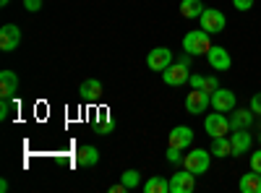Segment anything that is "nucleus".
<instances>
[{"label":"nucleus","mask_w":261,"mask_h":193,"mask_svg":"<svg viewBox=\"0 0 261 193\" xmlns=\"http://www.w3.org/2000/svg\"><path fill=\"white\" fill-rule=\"evenodd\" d=\"M212 50V39H209V32L204 29H191L186 37H183V52L188 55H206Z\"/></svg>","instance_id":"f257e3e1"},{"label":"nucleus","mask_w":261,"mask_h":193,"mask_svg":"<svg viewBox=\"0 0 261 193\" xmlns=\"http://www.w3.org/2000/svg\"><path fill=\"white\" fill-rule=\"evenodd\" d=\"M209 164H212V152H206V149H191L183 157V167L193 175H204L209 170Z\"/></svg>","instance_id":"f03ea898"},{"label":"nucleus","mask_w":261,"mask_h":193,"mask_svg":"<svg viewBox=\"0 0 261 193\" xmlns=\"http://www.w3.org/2000/svg\"><path fill=\"white\" fill-rule=\"evenodd\" d=\"M199 21H201V29L209 32V34H220L227 26V18H225V13L220 8H204V13L199 16Z\"/></svg>","instance_id":"7ed1b4c3"},{"label":"nucleus","mask_w":261,"mask_h":193,"mask_svg":"<svg viewBox=\"0 0 261 193\" xmlns=\"http://www.w3.org/2000/svg\"><path fill=\"white\" fill-rule=\"evenodd\" d=\"M212 107V94H206L204 89H191L186 97V113L188 115H201Z\"/></svg>","instance_id":"20e7f679"},{"label":"nucleus","mask_w":261,"mask_h":193,"mask_svg":"<svg viewBox=\"0 0 261 193\" xmlns=\"http://www.w3.org/2000/svg\"><path fill=\"white\" fill-rule=\"evenodd\" d=\"M204 128H206V133L212 139H220V136L232 131V128H230V118H225V113H217V110L204 118Z\"/></svg>","instance_id":"39448f33"},{"label":"nucleus","mask_w":261,"mask_h":193,"mask_svg":"<svg viewBox=\"0 0 261 193\" xmlns=\"http://www.w3.org/2000/svg\"><path fill=\"white\" fill-rule=\"evenodd\" d=\"M196 190V175L188 170H178L175 175H170V193H193Z\"/></svg>","instance_id":"423d86ee"},{"label":"nucleus","mask_w":261,"mask_h":193,"mask_svg":"<svg viewBox=\"0 0 261 193\" xmlns=\"http://www.w3.org/2000/svg\"><path fill=\"white\" fill-rule=\"evenodd\" d=\"M188 78H191V68L183 66V63H172L170 68L162 71V81L167 87H183V84H188Z\"/></svg>","instance_id":"0eeeda50"},{"label":"nucleus","mask_w":261,"mask_h":193,"mask_svg":"<svg viewBox=\"0 0 261 193\" xmlns=\"http://www.w3.org/2000/svg\"><path fill=\"white\" fill-rule=\"evenodd\" d=\"M172 50H167V47H154L149 55H146V66L151 68V71H157V73H162L165 68H170L172 66Z\"/></svg>","instance_id":"6e6552de"},{"label":"nucleus","mask_w":261,"mask_h":193,"mask_svg":"<svg viewBox=\"0 0 261 193\" xmlns=\"http://www.w3.org/2000/svg\"><path fill=\"white\" fill-rule=\"evenodd\" d=\"M206 63H209V68H212V71H230L232 58H230V52H227L225 47L212 45V50L206 52Z\"/></svg>","instance_id":"1a4fd4ad"},{"label":"nucleus","mask_w":261,"mask_h":193,"mask_svg":"<svg viewBox=\"0 0 261 193\" xmlns=\"http://www.w3.org/2000/svg\"><path fill=\"white\" fill-rule=\"evenodd\" d=\"M191 144H193V128H188V125H175L167 133V146H178L186 152Z\"/></svg>","instance_id":"9d476101"},{"label":"nucleus","mask_w":261,"mask_h":193,"mask_svg":"<svg viewBox=\"0 0 261 193\" xmlns=\"http://www.w3.org/2000/svg\"><path fill=\"white\" fill-rule=\"evenodd\" d=\"M235 92H230V89H217V92H212V107L217 113H232L235 110Z\"/></svg>","instance_id":"9b49d317"},{"label":"nucleus","mask_w":261,"mask_h":193,"mask_svg":"<svg viewBox=\"0 0 261 193\" xmlns=\"http://www.w3.org/2000/svg\"><path fill=\"white\" fill-rule=\"evenodd\" d=\"M21 45V29L16 24H6L0 29V50L3 52H13Z\"/></svg>","instance_id":"f8f14e48"},{"label":"nucleus","mask_w":261,"mask_h":193,"mask_svg":"<svg viewBox=\"0 0 261 193\" xmlns=\"http://www.w3.org/2000/svg\"><path fill=\"white\" fill-rule=\"evenodd\" d=\"M230 144H232V157H241L253 146V136L248 133V128H243V131H232L230 133Z\"/></svg>","instance_id":"ddd939ff"},{"label":"nucleus","mask_w":261,"mask_h":193,"mask_svg":"<svg viewBox=\"0 0 261 193\" xmlns=\"http://www.w3.org/2000/svg\"><path fill=\"white\" fill-rule=\"evenodd\" d=\"M16 92H18L16 71H0V94H3V99H13Z\"/></svg>","instance_id":"4468645a"},{"label":"nucleus","mask_w":261,"mask_h":193,"mask_svg":"<svg viewBox=\"0 0 261 193\" xmlns=\"http://www.w3.org/2000/svg\"><path fill=\"white\" fill-rule=\"evenodd\" d=\"M79 94H81V99H86V102H97V99L102 97V81H99V78H86L81 87H79Z\"/></svg>","instance_id":"2eb2a0df"},{"label":"nucleus","mask_w":261,"mask_h":193,"mask_svg":"<svg viewBox=\"0 0 261 193\" xmlns=\"http://www.w3.org/2000/svg\"><path fill=\"white\" fill-rule=\"evenodd\" d=\"M253 110L248 107V110H232V115H230V128L232 131H243V128H251L253 125Z\"/></svg>","instance_id":"dca6fc26"},{"label":"nucleus","mask_w":261,"mask_h":193,"mask_svg":"<svg viewBox=\"0 0 261 193\" xmlns=\"http://www.w3.org/2000/svg\"><path fill=\"white\" fill-rule=\"evenodd\" d=\"M76 162H79V167H94L99 162V152H97L94 146H79Z\"/></svg>","instance_id":"f3484780"},{"label":"nucleus","mask_w":261,"mask_h":193,"mask_svg":"<svg viewBox=\"0 0 261 193\" xmlns=\"http://www.w3.org/2000/svg\"><path fill=\"white\" fill-rule=\"evenodd\" d=\"M238 188H241L243 193H261V175L256 173V170H251V173L241 175V183H238Z\"/></svg>","instance_id":"a211bd4d"},{"label":"nucleus","mask_w":261,"mask_h":193,"mask_svg":"<svg viewBox=\"0 0 261 193\" xmlns=\"http://www.w3.org/2000/svg\"><path fill=\"white\" fill-rule=\"evenodd\" d=\"M212 157H232V144H230V139L227 136H220V139H212Z\"/></svg>","instance_id":"6ab92c4d"},{"label":"nucleus","mask_w":261,"mask_h":193,"mask_svg":"<svg viewBox=\"0 0 261 193\" xmlns=\"http://www.w3.org/2000/svg\"><path fill=\"white\" fill-rule=\"evenodd\" d=\"M204 13L201 0H180V16L183 18H199Z\"/></svg>","instance_id":"aec40b11"},{"label":"nucleus","mask_w":261,"mask_h":193,"mask_svg":"<svg viewBox=\"0 0 261 193\" xmlns=\"http://www.w3.org/2000/svg\"><path fill=\"white\" fill-rule=\"evenodd\" d=\"M144 193H170V180H165L162 175H154L144 183Z\"/></svg>","instance_id":"412c9836"},{"label":"nucleus","mask_w":261,"mask_h":193,"mask_svg":"<svg viewBox=\"0 0 261 193\" xmlns=\"http://www.w3.org/2000/svg\"><path fill=\"white\" fill-rule=\"evenodd\" d=\"M120 183L125 185V190H134L141 185V173L139 170H125V173L120 175Z\"/></svg>","instance_id":"4be33fe9"},{"label":"nucleus","mask_w":261,"mask_h":193,"mask_svg":"<svg viewBox=\"0 0 261 193\" xmlns=\"http://www.w3.org/2000/svg\"><path fill=\"white\" fill-rule=\"evenodd\" d=\"M110 131H113L110 115H107V110H99V115H97V133H99V136H107Z\"/></svg>","instance_id":"5701e85b"},{"label":"nucleus","mask_w":261,"mask_h":193,"mask_svg":"<svg viewBox=\"0 0 261 193\" xmlns=\"http://www.w3.org/2000/svg\"><path fill=\"white\" fill-rule=\"evenodd\" d=\"M183 149H178V146H167V162L170 164H183Z\"/></svg>","instance_id":"b1692460"},{"label":"nucleus","mask_w":261,"mask_h":193,"mask_svg":"<svg viewBox=\"0 0 261 193\" xmlns=\"http://www.w3.org/2000/svg\"><path fill=\"white\" fill-rule=\"evenodd\" d=\"M206 94H212V92H217L220 89V78L217 76H204V87H201Z\"/></svg>","instance_id":"393cba45"},{"label":"nucleus","mask_w":261,"mask_h":193,"mask_svg":"<svg viewBox=\"0 0 261 193\" xmlns=\"http://www.w3.org/2000/svg\"><path fill=\"white\" fill-rule=\"evenodd\" d=\"M253 3H256V0H232V6H235L238 11H241V13L251 11V8H253Z\"/></svg>","instance_id":"a878e982"},{"label":"nucleus","mask_w":261,"mask_h":193,"mask_svg":"<svg viewBox=\"0 0 261 193\" xmlns=\"http://www.w3.org/2000/svg\"><path fill=\"white\" fill-rule=\"evenodd\" d=\"M251 170H256V173L261 175V149H256V152L251 154Z\"/></svg>","instance_id":"bb28decb"},{"label":"nucleus","mask_w":261,"mask_h":193,"mask_svg":"<svg viewBox=\"0 0 261 193\" xmlns=\"http://www.w3.org/2000/svg\"><path fill=\"white\" fill-rule=\"evenodd\" d=\"M11 118V99L0 102V120H8Z\"/></svg>","instance_id":"cd10ccee"},{"label":"nucleus","mask_w":261,"mask_h":193,"mask_svg":"<svg viewBox=\"0 0 261 193\" xmlns=\"http://www.w3.org/2000/svg\"><path fill=\"white\" fill-rule=\"evenodd\" d=\"M251 110H253V115H261V92H256L251 97Z\"/></svg>","instance_id":"c85d7f7f"},{"label":"nucleus","mask_w":261,"mask_h":193,"mask_svg":"<svg viewBox=\"0 0 261 193\" xmlns=\"http://www.w3.org/2000/svg\"><path fill=\"white\" fill-rule=\"evenodd\" d=\"M24 8L29 13H37V11H42V0H24Z\"/></svg>","instance_id":"c756f323"},{"label":"nucleus","mask_w":261,"mask_h":193,"mask_svg":"<svg viewBox=\"0 0 261 193\" xmlns=\"http://www.w3.org/2000/svg\"><path fill=\"white\" fill-rule=\"evenodd\" d=\"M188 84H191V89H201V87H204V76H199V73H191Z\"/></svg>","instance_id":"7c9ffc66"},{"label":"nucleus","mask_w":261,"mask_h":193,"mask_svg":"<svg viewBox=\"0 0 261 193\" xmlns=\"http://www.w3.org/2000/svg\"><path fill=\"white\" fill-rule=\"evenodd\" d=\"M125 190V185L123 183H115V185H110V193H123Z\"/></svg>","instance_id":"2f4dec72"},{"label":"nucleus","mask_w":261,"mask_h":193,"mask_svg":"<svg viewBox=\"0 0 261 193\" xmlns=\"http://www.w3.org/2000/svg\"><path fill=\"white\" fill-rule=\"evenodd\" d=\"M8 3H11V0H0V6H3V8H6V6H8Z\"/></svg>","instance_id":"473e14b6"}]
</instances>
